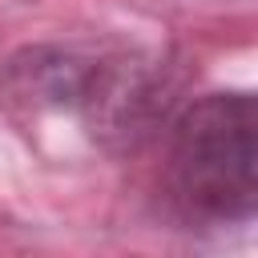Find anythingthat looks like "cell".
Wrapping results in <instances>:
<instances>
[{"label": "cell", "mask_w": 258, "mask_h": 258, "mask_svg": "<svg viewBox=\"0 0 258 258\" xmlns=\"http://www.w3.org/2000/svg\"><path fill=\"white\" fill-rule=\"evenodd\" d=\"M169 105V64L145 52L28 44L0 69V109L20 129H52L73 121L97 149L109 153L149 141Z\"/></svg>", "instance_id": "1"}, {"label": "cell", "mask_w": 258, "mask_h": 258, "mask_svg": "<svg viewBox=\"0 0 258 258\" xmlns=\"http://www.w3.org/2000/svg\"><path fill=\"white\" fill-rule=\"evenodd\" d=\"M169 189L206 222H250L258 206V105L250 93L194 101L169 145Z\"/></svg>", "instance_id": "2"}]
</instances>
